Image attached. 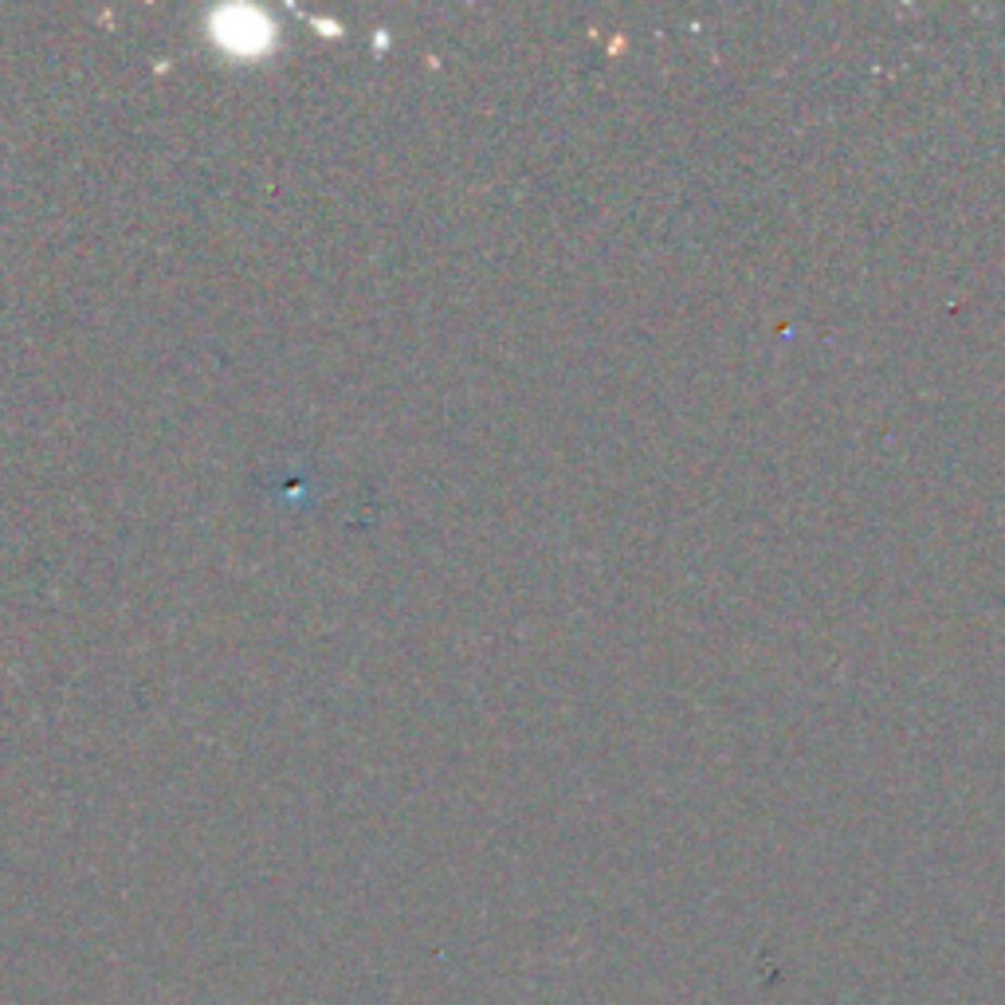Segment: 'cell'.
I'll return each instance as SVG.
<instances>
[{
	"mask_svg": "<svg viewBox=\"0 0 1005 1005\" xmlns=\"http://www.w3.org/2000/svg\"><path fill=\"white\" fill-rule=\"evenodd\" d=\"M240 24L232 31H216V40L225 43V48H232V52L240 55H256L267 48V24L259 12H237Z\"/></svg>",
	"mask_w": 1005,
	"mask_h": 1005,
	"instance_id": "1",
	"label": "cell"
}]
</instances>
